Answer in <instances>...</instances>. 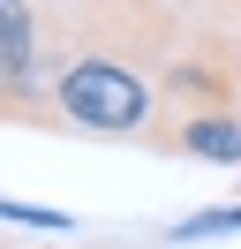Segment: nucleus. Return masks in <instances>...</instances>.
Listing matches in <instances>:
<instances>
[{
  "instance_id": "obj_1",
  "label": "nucleus",
  "mask_w": 241,
  "mask_h": 249,
  "mask_svg": "<svg viewBox=\"0 0 241 249\" xmlns=\"http://www.w3.org/2000/svg\"><path fill=\"white\" fill-rule=\"evenodd\" d=\"M53 98H60V121L83 128V136H151L158 143V128H166L158 121V83L128 53H105V46L60 61Z\"/></svg>"
},
{
  "instance_id": "obj_2",
  "label": "nucleus",
  "mask_w": 241,
  "mask_h": 249,
  "mask_svg": "<svg viewBox=\"0 0 241 249\" xmlns=\"http://www.w3.org/2000/svg\"><path fill=\"white\" fill-rule=\"evenodd\" d=\"M158 151L204 159V166H241V113H173L158 128Z\"/></svg>"
},
{
  "instance_id": "obj_3",
  "label": "nucleus",
  "mask_w": 241,
  "mask_h": 249,
  "mask_svg": "<svg viewBox=\"0 0 241 249\" xmlns=\"http://www.w3.org/2000/svg\"><path fill=\"white\" fill-rule=\"evenodd\" d=\"M211 234H241V204H219V212H196L173 227V242H211Z\"/></svg>"
},
{
  "instance_id": "obj_4",
  "label": "nucleus",
  "mask_w": 241,
  "mask_h": 249,
  "mask_svg": "<svg viewBox=\"0 0 241 249\" xmlns=\"http://www.w3.org/2000/svg\"><path fill=\"white\" fill-rule=\"evenodd\" d=\"M0 212H8L15 227H53V234L68 227V212H45V204H23V196H15V204H0Z\"/></svg>"
},
{
  "instance_id": "obj_5",
  "label": "nucleus",
  "mask_w": 241,
  "mask_h": 249,
  "mask_svg": "<svg viewBox=\"0 0 241 249\" xmlns=\"http://www.w3.org/2000/svg\"><path fill=\"white\" fill-rule=\"evenodd\" d=\"M226 8H234V23H241V0H226Z\"/></svg>"
}]
</instances>
